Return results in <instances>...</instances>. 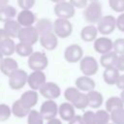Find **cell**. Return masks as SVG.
Returning <instances> with one entry per match:
<instances>
[{
  "instance_id": "6da1fadb",
  "label": "cell",
  "mask_w": 124,
  "mask_h": 124,
  "mask_svg": "<svg viewBox=\"0 0 124 124\" xmlns=\"http://www.w3.org/2000/svg\"><path fill=\"white\" fill-rule=\"evenodd\" d=\"M84 19L90 24L98 23V21L102 18V5L99 1L90 2L84 9L83 12Z\"/></svg>"
},
{
  "instance_id": "7a4b0ae2",
  "label": "cell",
  "mask_w": 124,
  "mask_h": 124,
  "mask_svg": "<svg viewBox=\"0 0 124 124\" xmlns=\"http://www.w3.org/2000/svg\"><path fill=\"white\" fill-rule=\"evenodd\" d=\"M47 65V56L42 51H33L28 57V66L32 71H44Z\"/></svg>"
},
{
  "instance_id": "3957f363",
  "label": "cell",
  "mask_w": 124,
  "mask_h": 124,
  "mask_svg": "<svg viewBox=\"0 0 124 124\" xmlns=\"http://www.w3.org/2000/svg\"><path fill=\"white\" fill-rule=\"evenodd\" d=\"M53 32L58 38H68L73 32V24L69 19L57 17L53 22Z\"/></svg>"
},
{
  "instance_id": "277c9868",
  "label": "cell",
  "mask_w": 124,
  "mask_h": 124,
  "mask_svg": "<svg viewBox=\"0 0 124 124\" xmlns=\"http://www.w3.org/2000/svg\"><path fill=\"white\" fill-rule=\"evenodd\" d=\"M8 78H9V86L14 90H19L27 83L28 74L21 69H16Z\"/></svg>"
},
{
  "instance_id": "5b68a950",
  "label": "cell",
  "mask_w": 124,
  "mask_h": 124,
  "mask_svg": "<svg viewBox=\"0 0 124 124\" xmlns=\"http://www.w3.org/2000/svg\"><path fill=\"white\" fill-rule=\"evenodd\" d=\"M17 39L19 40V42H22V43L29 44V45L33 46L39 41L40 34H39L38 30L36 29V27L34 25L26 26V27H22L20 29V32L18 34Z\"/></svg>"
},
{
  "instance_id": "8992f818",
  "label": "cell",
  "mask_w": 124,
  "mask_h": 124,
  "mask_svg": "<svg viewBox=\"0 0 124 124\" xmlns=\"http://www.w3.org/2000/svg\"><path fill=\"white\" fill-rule=\"evenodd\" d=\"M54 14L58 18H66L70 19L75 16L76 8L73 6V4L69 1H62L59 3H56L53 8Z\"/></svg>"
},
{
  "instance_id": "52a82bcc",
  "label": "cell",
  "mask_w": 124,
  "mask_h": 124,
  "mask_svg": "<svg viewBox=\"0 0 124 124\" xmlns=\"http://www.w3.org/2000/svg\"><path fill=\"white\" fill-rule=\"evenodd\" d=\"M79 69L84 76H94L99 70V64L95 57L84 56L79 61Z\"/></svg>"
},
{
  "instance_id": "ba28073f",
  "label": "cell",
  "mask_w": 124,
  "mask_h": 124,
  "mask_svg": "<svg viewBox=\"0 0 124 124\" xmlns=\"http://www.w3.org/2000/svg\"><path fill=\"white\" fill-rule=\"evenodd\" d=\"M97 28L99 33L102 35H108L116 28V18L110 15L102 16V18L97 23Z\"/></svg>"
},
{
  "instance_id": "9c48e42d",
  "label": "cell",
  "mask_w": 124,
  "mask_h": 124,
  "mask_svg": "<svg viewBox=\"0 0 124 124\" xmlns=\"http://www.w3.org/2000/svg\"><path fill=\"white\" fill-rule=\"evenodd\" d=\"M83 57V49L78 44L68 46L64 51V58L69 63H77Z\"/></svg>"
},
{
  "instance_id": "30bf717a",
  "label": "cell",
  "mask_w": 124,
  "mask_h": 124,
  "mask_svg": "<svg viewBox=\"0 0 124 124\" xmlns=\"http://www.w3.org/2000/svg\"><path fill=\"white\" fill-rule=\"evenodd\" d=\"M58 106L54 102V100H46L45 101L40 108V112L45 120H49L55 118L58 114Z\"/></svg>"
},
{
  "instance_id": "8fae6325",
  "label": "cell",
  "mask_w": 124,
  "mask_h": 124,
  "mask_svg": "<svg viewBox=\"0 0 124 124\" xmlns=\"http://www.w3.org/2000/svg\"><path fill=\"white\" fill-rule=\"evenodd\" d=\"M39 91L40 94L46 100H55L61 94L60 87L56 83L51 81H46Z\"/></svg>"
},
{
  "instance_id": "7c38bea8",
  "label": "cell",
  "mask_w": 124,
  "mask_h": 124,
  "mask_svg": "<svg viewBox=\"0 0 124 124\" xmlns=\"http://www.w3.org/2000/svg\"><path fill=\"white\" fill-rule=\"evenodd\" d=\"M46 82V78L44 71H32V73L28 75L27 84L33 90H40Z\"/></svg>"
},
{
  "instance_id": "4fadbf2b",
  "label": "cell",
  "mask_w": 124,
  "mask_h": 124,
  "mask_svg": "<svg viewBox=\"0 0 124 124\" xmlns=\"http://www.w3.org/2000/svg\"><path fill=\"white\" fill-rule=\"evenodd\" d=\"M94 49L96 52L100 53L101 55L105 54L113 49V42L108 37L106 36L99 37L94 41Z\"/></svg>"
},
{
  "instance_id": "5bb4252c",
  "label": "cell",
  "mask_w": 124,
  "mask_h": 124,
  "mask_svg": "<svg viewBox=\"0 0 124 124\" xmlns=\"http://www.w3.org/2000/svg\"><path fill=\"white\" fill-rule=\"evenodd\" d=\"M39 41L41 46L46 50H53L58 45V37L53 31L41 35Z\"/></svg>"
},
{
  "instance_id": "9a60e30c",
  "label": "cell",
  "mask_w": 124,
  "mask_h": 124,
  "mask_svg": "<svg viewBox=\"0 0 124 124\" xmlns=\"http://www.w3.org/2000/svg\"><path fill=\"white\" fill-rule=\"evenodd\" d=\"M38 99H39V94H38L37 90H33V89L25 91L24 93L21 94V96L19 98L22 105L30 110L32 109L33 107H35L37 105Z\"/></svg>"
},
{
  "instance_id": "2e32d148",
  "label": "cell",
  "mask_w": 124,
  "mask_h": 124,
  "mask_svg": "<svg viewBox=\"0 0 124 124\" xmlns=\"http://www.w3.org/2000/svg\"><path fill=\"white\" fill-rule=\"evenodd\" d=\"M76 108L70 102L62 103L58 108V114L62 120L70 121L76 116Z\"/></svg>"
},
{
  "instance_id": "e0dca14e",
  "label": "cell",
  "mask_w": 124,
  "mask_h": 124,
  "mask_svg": "<svg viewBox=\"0 0 124 124\" xmlns=\"http://www.w3.org/2000/svg\"><path fill=\"white\" fill-rule=\"evenodd\" d=\"M16 20L22 27L32 26L36 22V16L31 10H21L16 16Z\"/></svg>"
},
{
  "instance_id": "ac0fdd59",
  "label": "cell",
  "mask_w": 124,
  "mask_h": 124,
  "mask_svg": "<svg viewBox=\"0 0 124 124\" xmlns=\"http://www.w3.org/2000/svg\"><path fill=\"white\" fill-rule=\"evenodd\" d=\"M76 87H78L82 92H89L95 89L96 83L89 76H81L76 79Z\"/></svg>"
},
{
  "instance_id": "d6986e66",
  "label": "cell",
  "mask_w": 124,
  "mask_h": 124,
  "mask_svg": "<svg viewBox=\"0 0 124 124\" xmlns=\"http://www.w3.org/2000/svg\"><path fill=\"white\" fill-rule=\"evenodd\" d=\"M18 69V64L16 59L12 58L11 56H6L0 63V71L3 75L9 77L13 72Z\"/></svg>"
},
{
  "instance_id": "ffe728a7",
  "label": "cell",
  "mask_w": 124,
  "mask_h": 124,
  "mask_svg": "<svg viewBox=\"0 0 124 124\" xmlns=\"http://www.w3.org/2000/svg\"><path fill=\"white\" fill-rule=\"evenodd\" d=\"M99 31L97 26H95L94 24H89L84 26L81 31H80V38L82 41L84 42H94L97 39V35H98Z\"/></svg>"
},
{
  "instance_id": "44dd1931",
  "label": "cell",
  "mask_w": 124,
  "mask_h": 124,
  "mask_svg": "<svg viewBox=\"0 0 124 124\" xmlns=\"http://www.w3.org/2000/svg\"><path fill=\"white\" fill-rule=\"evenodd\" d=\"M3 28L5 29V31L7 32V34L9 35L10 38L15 39V38L18 37V34H19L22 26L18 23V21L16 19H11L9 21L4 22Z\"/></svg>"
},
{
  "instance_id": "7402d4cb",
  "label": "cell",
  "mask_w": 124,
  "mask_h": 124,
  "mask_svg": "<svg viewBox=\"0 0 124 124\" xmlns=\"http://www.w3.org/2000/svg\"><path fill=\"white\" fill-rule=\"evenodd\" d=\"M120 77L119 71L115 68V67H109V68H106L104 73H103V78L104 81L108 84V85H113L116 84L118 78Z\"/></svg>"
},
{
  "instance_id": "603a6c76",
  "label": "cell",
  "mask_w": 124,
  "mask_h": 124,
  "mask_svg": "<svg viewBox=\"0 0 124 124\" xmlns=\"http://www.w3.org/2000/svg\"><path fill=\"white\" fill-rule=\"evenodd\" d=\"M118 54L113 50L107 52L105 54H102L100 57V64L106 69V68H109V67H114L116 60H117Z\"/></svg>"
},
{
  "instance_id": "cb8c5ba5",
  "label": "cell",
  "mask_w": 124,
  "mask_h": 124,
  "mask_svg": "<svg viewBox=\"0 0 124 124\" xmlns=\"http://www.w3.org/2000/svg\"><path fill=\"white\" fill-rule=\"evenodd\" d=\"M35 27L41 36L53 31V22L48 18H40L36 22Z\"/></svg>"
},
{
  "instance_id": "d4e9b609",
  "label": "cell",
  "mask_w": 124,
  "mask_h": 124,
  "mask_svg": "<svg viewBox=\"0 0 124 124\" xmlns=\"http://www.w3.org/2000/svg\"><path fill=\"white\" fill-rule=\"evenodd\" d=\"M87 96H88V101H89V107L92 108H99L104 102V98L103 95L97 91V90H91L89 92H87Z\"/></svg>"
},
{
  "instance_id": "484cf974",
  "label": "cell",
  "mask_w": 124,
  "mask_h": 124,
  "mask_svg": "<svg viewBox=\"0 0 124 124\" xmlns=\"http://www.w3.org/2000/svg\"><path fill=\"white\" fill-rule=\"evenodd\" d=\"M16 43L12 38H8L5 41L0 43V51L3 53V55L6 56H11L16 52Z\"/></svg>"
},
{
  "instance_id": "4316f807",
  "label": "cell",
  "mask_w": 124,
  "mask_h": 124,
  "mask_svg": "<svg viewBox=\"0 0 124 124\" xmlns=\"http://www.w3.org/2000/svg\"><path fill=\"white\" fill-rule=\"evenodd\" d=\"M16 15V10L11 5H7L5 7L0 8V21L6 22L11 19H14Z\"/></svg>"
},
{
  "instance_id": "83f0119b",
  "label": "cell",
  "mask_w": 124,
  "mask_h": 124,
  "mask_svg": "<svg viewBox=\"0 0 124 124\" xmlns=\"http://www.w3.org/2000/svg\"><path fill=\"white\" fill-rule=\"evenodd\" d=\"M30 109H28L27 108H25L22 103L20 102V100H16V102L13 103V106H12V112L13 114L16 116V117H18V118H22L24 116H27L28 113H29Z\"/></svg>"
},
{
  "instance_id": "f1b7e54d",
  "label": "cell",
  "mask_w": 124,
  "mask_h": 124,
  "mask_svg": "<svg viewBox=\"0 0 124 124\" xmlns=\"http://www.w3.org/2000/svg\"><path fill=\"white\" fill-rule=\"evenodd\" d=\"M105 106H106V109L108 112H111L112 110H114L118 108H124V103H123V101L121 100L120 97L112 96V97H109L106 101Z\"/></svg>"
},
{
  "instance_id": "f546056e",
  "label": "cell",
  "mask_w": 124,
  "mask_h": 124,
  "mask_svg": "<svg viewBox=\"0 0 124 124\" xmlns=\"http://www.w3.org/2000/svg\"><path fill=\"white\" fill-rule=\"evenodd\" d=\"M16 52L22 57H29L33 53V46L29 44H25L22 42H19L16 44Z\"/></svg>"
},
{
  "instance_id": "4dcf8cb0",
  "label": "cell",
  "mask_w": 124,
  "mask_h": 124,
  "mask_svg": "<svg viewBox=\"0 0 124 124\" xmlns=\"http://www.w3.org/2000/svg\"><path fill=\"white\" fill-rule=\"evenodd\" d=\"M74 105V107L78 109H83L85 108L86 107L89 106V101H88V96H87V93H84V92H80L78 94V96L76 98V100L72 103Z\"/></svg>"
},
{
  "instance_id": "1f68e13d",
  "label": "cell",
  "mask_w": 124,
  "mask_h": 124,
  "mask_svg": "<svg viewBox=\"0 0 124 124\" xmlns=\"http://www.w3.org/2000/svg\"><path fill=\"white\" fill-rule=\"evenodd\" d=\"M110 120V112L107 109H98L95 112V124H108Z\"/></svg>"
},
{
  "instance_id": "d6a6232c",
  "label": "cell",
  "mask_w": 124,
  "mask_h": 124,
  "mask_svg": "<svg viewBox=\"0 0 124 124\" xmlns=\"http://www.w3.org/2000/svg\"><path fill=\"white\" fill-rule=\"evenodd\" d=\"M44 120L41 112L36 109H31L27 115V124H44Z\"/></svg>"
},
{
  "instance_id": "836d02e7",
  "label": "cell",
  "mask_w": 124,
  "mask_h": 124,
  "mask_svg": "<svg viewBox=\"0 0 124 124\" xmlns=\"http://www.w3.org/2000/svg\"><path fill=\"white\" fill-rule=\"evenodd\" d=\"M110 120L114 124H124V108H118L110 112Z\"/></svg>"
},
{
  "instance_id": "e575fe53",
  "label": "cell",
  "mask_w": 124,
  "mask_h": 124,
  "mask_svg": "<svg viewBox=\"0 0 124 124\" xmlns=\"http://www.w3.org/2000/svg\"><path fill=\"white\" fill-rule=\"evenodd\" d=\"M81 91L78 88V87H68L65 92H64V97L66 99L67 102H70V103H73L76 98L78 96V94L80 93Z\"/></svg>"
},
{
  "instance_id": "d590c367",
  "label": "cell",
  "mask_w": 124,
  "mask_h": 124,
  "mask_svg": "<svg viewBox=\"0 0 124 124\" xmlns=\"http://www.w3.org/2000/svg\"><path fill=\"white\" fill-rule=\"evenodd\" d=\"M12 108H10L6 104H0V121H6L10 118L12 114Z\"/></svg>"
},
{
  "instance_id": "8d00e7d4",
  "label": "cell",
  "mask_w": 124,
  "mask_h": 124,
  "mask_svg": "<svg viewBox=\"0 0 124 124\" xmlns=\"http://www.w3.org/2000/svg\"><path fill=\"white\" fill-rule=\"evenodd\" d=\"M110 9L116 13L124 12V0H108Z\"/></svg>"
},
{
  "instance_id": "74e56055",
  "label": "cell",
  "mask_w": 124,
  "mask_h": 124,
  "mask_svg": "<svg viewBox=\"0 0 124 124\" xmlns=\"http://www.w3.org/2000/svg\"><path fill=\"white\" fill-rule=\"evenodd\" d=\"M113 50L118 54H124V38H118L113 42Z\"/></svg>"
},
{
  "instance_id": "f35d334b",
  "label": "cell",
  "mask_w": 124,
  "mask_h": 124,
  "mask_svg": "<svg viewBox=\"0 0 124 124\" xmlns=\"http://www.w3.org/2000/svg\"><path fill=\"white\" fill-rule=\"evenodd\" d=\"M82 119L85 124H95V112L92 110H86L82 114Z\"/></svg>"
},
{
  "instance_id": "ab89813d",
  "label": "cell",
  "mask_w": 124,
  "mask_h": 124,
  "mask_svg": "<svg viewBox=\"0 0 124 124\" xmlns=\"http://www.w3.org/2000/svg\"><path fill=\"white\" fill-rule=\"evenodd\" d=\"M36 0H17L18 6L21 10H31L35 5Z\"/></svg>"
},
{
  "instance_id": "60d3db41",
  "label": "cell",
  "mask_w": 124,
  "mask_h": 124,
  "mask_svg": "<svg viewBox=\"0 0 124 124\" xmlns=\"http://www.w3.org/2000/svg\"><path fill=\"white\" fill-rule=\"evenodd\" d=\"M116 28L119 31L124 32V12L120 13V15L116 17Z\"/></svg>"
},
{
  "instance_id": "b9f144b4",
  "label": "cell",
  "mask_w": 124,
  "mask_h": 124,
  "mask_svg": "<svg viewBox=\"0 0 124 124\" xmlns=\"http://www.w3.org/2000/svg\"><path fill=\"white\" fill-rule=\"evenodd\" d=\"M89 0H70V2L73 4L75 8L78 9H83L88 5Z\"/></svg>"
},
{
  "instance_id": "7bdbcfd3",
  "label": "cell",
  "mask_w": 124,
  "mask_h": 124,
  "mask_svg": "<svg viewBox=\"0 0 124 124\" xmlns=\"http://www.w3.org/2000/svg\"><path fill=\"white\" fill-rule=\"evenodd\" d=\"M114 67H115L119 72H124V54L118 55Z\"/></svg>"
},
{
  "instance_id": "ee69618b",
  "label": "cell",
  "mask_w": 124,
  "mask_h": 124,
  "mask_svg": "<svg viewBox=\"0 0 124 124\" xmlns=\"http://www.w3.org/2000/svg\"><path fill=\"white\" fill-rule=\"evenodd\" d=\"M68 124H85L83 119H82V116L80 115H76L72 120L69 121Z\"/></svg>"
},
{
  "instance_id": "f6af8a7d",
  "label": "cell",
  "mask_w": 124,
  "mask_h": 124,
  "mask_svg": "<svg viewBox=\"0 0 124 124\" xmlns=\"http://www.w3.org/2000/svg\"><path fill=\"white\" fill-rule=\"evenodd\" d=\"M116 86L119 88V89H124V75H120L117 82H116Z\"/></svg>"
},
{
  "instance_id": "bcb514c9",
  "label": "cell",
  "mask_w": 124,
  "mask_h": 124,
  "mask_svg": "<svg viewBox=\"0 0 124 124\" xmlns=\"http://www.w3.org/2000/svg\"><path fill=\"white\" fill-rule=\"evenodd\" d=\"M8 38H10V37L7 34V32L5 31V29L4 28H0V43L3 42V41H5Z\"/></svg>"
},
{
  "instance_id": "7dc6e473",
  "label": "cell",
  "mask_w": 124,
  "mask_h": 124,
  "mask_svg": "<svg viewBox=\"0 0 124 124\" xmlns=\"http://www.w3.org/2000/svg\"><path fill=\"white\" fill-rule=\"evenodd\" d=\"M46 124H62V122H61V120L60 119H58V118H52V119H49V120H47V123Z\"/></svg>"
},
{
  "instance_id": "c3c4849f",
  "label": "cell",
  "mask_w": 124,
  "mask_h": 124,
  "mask_svg": "<svg viewBox=\"0 0 124 124\" xmlns=\"http://www.w3.org/2000/svg\"><path fill=\"white\" fill-rule=\"evenodd\" d=\"M9 2H10V0H0V8L9 5Z\"/></svg>"
},
{
  "instance_id": "681fc988",
  "label": "cell",
  "mask_w": 124,
  "mask_h": 124,
  "mask_svg": "<svg viewBox=\"0 0 124 124\" xmlns=\"http://www.w3.org/2000/svg\"><path fill=\"white\" fill-rule=\"evenodd\" d=\"M120 98H121V100L123 101V103H124V89L121 91V93H120Z\"/></svg>"
},
{
  "instance_id": "f907efd6",
  "label": "cell",
  "mask_w": 124,
  "mask_h": 124,
  "mask_svg": "<svg viewBox=\"0 0 124 124\" xmlns=\"http://www.w3.org/2000/svg\"><path fill=\"white\" fill-rule=\"evenodd\" d=\"M51 2H53V3H59V2H62V1H66V0H50Z\"/></svg>"
},
{
  "instance_id": "816d5d0a",
  "label": "cell",
  "mask_w": 124,
  "mask_h": 124,
  "mask_svg": "<svg viewBox=\"0 0 124 124\" xmlns=\"http://www.w3.org/2000/svg\"><path fill=\"white\" fill-rule=\"evenodd\" d=\"M4 57H5V56H4V55H3V53L0 51V63H1V61L4 59Z\"/></svg>"
},
{
  "instance_id": "f5cc1de1",
  "label": "cell",
  "mask_w": 124,
  "mask_h": 124,
  "mask_svg": "<svg viewBox=\"0 0 124 124\" xmlns=\"http://www.w3.org/2000/svg\"><path fill=\"white\" fill-rule=\"evenodd\" d=\"M90 2H92V1H98V0H89Z\"/></svg>"
},
{
  "instance_id": "db71d44e",
  "label": "cell",
  "mask_w": 124,
  "mask_h": 124,
  "mask_svg": "<svg viewBox=\"0 0 124 124\" xmlns=\"http://www.w3.org/2000/svg\"><path fill=\"white\" fill-rule=\"evenodd\" d=\"M108 124H114V123H112V122H111V123H109V122H108Z\"/></svg>"
}]
</instances>
